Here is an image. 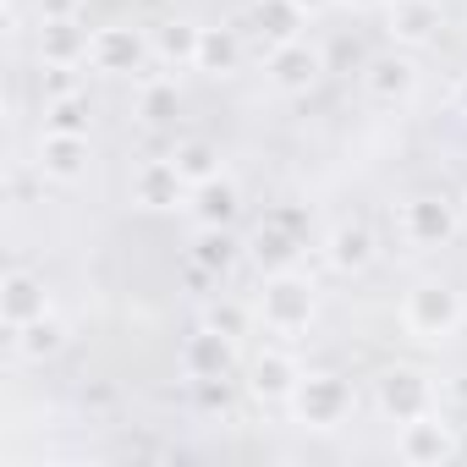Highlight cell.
I'll return each instance as SVG.
<instances>
[{
  "instance_id": "cell-17",
  "label": "cell",
  "mask_w": 467,
  "mask_h": 467,
  "mask_svg": "<svg viewBox=\"0 0 467 467\" xmlns=\"http://www.w3.org/2000/svg\"><path fill=\"white\" fill-rule=\"evenodd\" d=\"M248 28H254V39L265 50L292 45V39H303V6H297V0H254V6H248Z\"/></svg>"
},
{
  "instance_id": "cell-1",
  "label": "cell",
  "mask_w": 467,
  "mask_h": 467,
  "mask_svg": "<svg viewBox=\"0 0 467 467\" xmlns=\"http://www.w3.org/2000/svg\"><path fill=\"white\" fill-rule=\"evenodd\" d=\"M319 314V297H314V281L297 275V270H275L265 275L259 297H254V319L270 330V336H303Z\"/></svg>"
},
{
  "instance_id": "cell-5",
  "label": "cell",
  "mask_w": 467,
  "mask_h": 467,
  "mask_svg": "<svg viewBox=\"0 0 467 467\" xmlns=\"http://www.w3.org/2000/svg\"><path fill=\"white\" fill-rule=\"evenodd\" d=\"M154 61V39L132 23H105L88 34V67L105 78H132Z\"/></svg>"
},
{
  "instance_id": "cell-10",
  "label": "cell",
  "mask_w": 467,
  "mask_h": 467,
  "mask_svg": "<svg viewBox=\"0 0 467 467\" xmlns=\"http://www.w3.org/2000/svg\"><path fill=\"white\" fill-rule=\"evenodd\" d=\"M379 412L390 418V423H412V418H423V412H434V385H429V374H418V368H390V374H379Z\"/></svg>"
},
{
  "instance_id": "cell-3",
  "label": "cell",
  "mask_w": 467,
  "mask_h": 467,
  "mask_svg": "<svg viewBox=\"0 0 467 467\" xmlns=\"http://www.w3.org/2000/svg\"><path fill=\"white\" fill-rule=\"evenodd\" d=\"M456 225H462V209L440 192H412L396 209V237L407 248H445L456 237Z\"/></svg>"
},
{
  "instance_id": "cell-32",
  "label": "cell",
  "mask_w": 467,
  "mask_h": 467,
  "mask_svg": "<svg viewBox=\"0 0 467 467\" xmlns=\"http://www.w3.org/2000/svg\"><path fill=\"white\" fill-rule=\"evenodd\" d=\"M456 105H462V116H467V78L456 83Z\"/></svg>"
},
{
  "instance_id": "cell-4",
  "label": "cell",
  "mask_w": 467,
  "mask_h": 467,
  "mask_svg": "<svg viewBox=\"0 0 467 467\" xmlns=\"http://www.w3.org/2000/svg\"><path fill=\"white\" fill-rule=\"evenodd\" d=\"M248 254H254V265H259L265 275L297 270V259L308 254V220H303L297 209H270V214L259 220V231H254Z\"/></svg>"
},
{
  "instance_id": "cell-25",
  "label": "cell",
  "mask_w": 467,
  "mask_h": 467,
  "mask_svg": "<svg viewBox=\"0 0 467 467\" xmlns=\"http://www.w3.org/2000/svg\"><path fill=\"white\" fill-rule=\"evenodd\" d=\"M176 110H182V94H176L171 78H143L138 83V121L143 127H171Z\"/></svg>"
},
{
  "instance_id": "cell-7",
  "label": "cell",
  "mask_w": 467,
  "mask_h": 467,
  "mask_svg": "<svg viewBox=\"0 0 467 467\" xmlns=\"http://www.w3.org/2000/svg\"><path fill=\"white\" fill-rule=\"evenodd\" d=\"M396 456L407 467H440V462H456V423L440 418V412H423L412 423H401L396 434Z\"/></svg>"
},
{
  "instance_id": "cell-21",
  "label": "cell",
  "mask_w": 467,
  "mask_h": 467,
  "mask_svg": "<svg viewBox=\"0 0 467 467\" xmlns=\"http://www.w3.org/2000/svg\"><path fill=\"white\" fill-rule=\"evenodd\" d=\"M192 67L209 72V78H231V72L243 67V34H237V28H203Z\"/></svg>"
},
{
  "instance_id": "cell-9",
  "label": "cell",
  "mask_w": 467,
  "mask_h": 467,
  "mask_svg": "<svg viewBox=\"0 0 467 467\" xmlns=\"http://www.w3.org/2000/svg\"><path fill=\"white\" fill-rule=\"evenodd\" d=\"M440 28H445V6H440V0H385V34L401 50L434 45Z\"/></svg>"
},
{
  "instance_id": "cell-34",
  "label": "cell",
  "mask_w": 467,
  "mask_h": 467,
  "mask_svg": "<svg viewBox=\"0 0 467 467\" xmlns=\"http://www.w3.org/2000/svg\"><path fill=\"white\" fill-rule=\"evenodd\" d=\"M462 214H467V203H462Z\"/></svg>"
},
{
  "instance_id": "cell-2",
  "label": "cell",
  "mask_w": 467,
  "mask_h": 467,
  "mask_svg": "<svg viewBox=\"0 0 467 467\" xmlns=\"http://www.w3.org/2000/svg\"><path fill=\"white\" fill-rule=\"evenodd\" d=\"M462 319H467V303L445 281H418L401 303V330L412 341H451L462 330Z\"/></svg>"
},
{
  "instance_id": "cell-20",
  "label": "cell",
  "mask_w": 467,
  "mask_h": 467,
  "mask_svg": "<svg viewBox=\"0 0 467 467\" xmlns=\"http://www.w3.org/2000/svg\"><path fill=\"white\" fill-rule=\"evenodd\" d=\"M187 209H192L198 225H231V220H237V209H243V198H237V187H231L225 176H214V182H198L192 187Z\"/></svg>"
},
{
  "instance_id": "cell-11",
  "label": "cell",
  "mask_w": 467,
  "mask_h": 467,
  "mask_svg": "<svg viewBox=\"0 0 467 467\" xmlns=\"http://www.w3.org/2000/svg\"><path fill=\"white\" fill-rule=\"evenodd\" d=\"M265 72L281 94H308L319 78H325V50H314L308 39H292V45H275L265 56Z\"/></svg>"
},
{
  "instance_id": "cell-16",
  "label": "cell",
  "mask_w": 467,
  "mask_h": 467,
  "mask_svg": "<svg viewBox=\"0 0 467 467\" xmlns=\"http://www.w3.org/2000/svg\"><path fill=\"white\" fill-rule=\"evenodd\" d=\"M374 231L368 225H358V220H347V225H336L330 237H325V265L336 270V275H363L368 265H374Z\"/></svg>"
},
{
  "instance_id": "cell-19",
  "label": "cell",
  "mask_w": 467,
  "mask_h": 467,
  "mask_svg": "<svg viewBox=\"0 0 467 467\" xmlns=\"http://www.w3.org/2000/svg\"><path fill=\"white\" fill-rule=\"evenodd\" d=\"M39 61H45V67H88V28H83L78 17L45 23V34H39Z\"/></svg>"
},
{
  "instance_id": "cell-24",
  "label": "cell",
  "mask_w": 467,
  "mask_h": 467,
  "mask_svg": "<svg viewBox=\"0 0 467 467\" xmlns=\"http://www.w3.org/2000/svg\"><path fill=\"white\" fill-rule=\"evenodd\" d=\"M198 39H203L198 23H165V28H154V61L160 67H192L198 61Z\"/></svg>"
},
{
  "instance_id": "cell-33",
  "label": "cell",
  "mask_w": 467,
  "mask_h": 467,
  "mask_svg": "<svg viewBox=\"0 0 467 467\" xmlns=\"http://www.w3.org/2000/svg\"><path fill=\"white\" fill-rule=\"evenodd\" d=\"M347 6H385V0H347Z\"/></svg>"
},
{
  "instance_id": "cell-23",
  "label": "cell",
  "mask_w": 467,
  "mask_h": 467,
  "mask_svg": "<svg viewBox=\"0 0 467 467\" xmlns=\"http://www.w3.org/2000/svg\"><path fill=\"white\" fill-rule=\"evenodd\" d=\"M192 265L203 275H225L231 265H237V237H231V225H198L192 237Z\"/></svg>"
},
{
  "instance_id": "cell-30",
  "label": "cell",
  "mask_w": 467,
  "mask_h": 467,
  "mask_svg": "<svg viewBox=\"0 0 467 467\" xmlns=\"http://www.w3.org/2000/svg\"><path fill=\"white\" fill-rule=\"evenodd\" d=\"M456 462H467V423H456Z\"/></svg>"
},
{
  "instance_id": "cell-29",
  "label": "cell",
  "mask_w": 467,
  "mask_h": 467,
  "mask_svg": "<svg viewBox=\"0 0 467 467\" xmlns=\"http://www.w3.org/2000/svg\"><path fill=\"white\" fill-rule=\"evenodd\" d=\"M45 23H61V17H78V0H39Z\"/></svg>"
},
{
  "instance_id": "cell-13",
  "label": "cell",
  "mask_w": 467,
  "mask_h": 467,
  "mask_svg": "<svg viewBox=\"0 0 467 467\" xmlns=\"http://www.w3.org/2000/svg\"><path fill=\"white\" fill-rule=\"evenodd\" d=\"M39 314H50L45 281L28 275V270H12L6 281H0V325H6V330H23V325H34Z\"/></svg>"
},
{
  "instance_id": "cell-6",
  "label": "cell",
  "mask_w": 467,
  "mask_h": 467,
  "mask_svg": "<svg viewBox=\"0 0 467 467\" xmlns=\"http://www.w3.org/2000/svg\"><path fill=\"white\" fill-rule=\"evenodd\" d=\"M292 418L303 423V429H336V423H347V412H352V385L341 379V374H303L297 379V390H292Z\"/></svg>"
},
{
  "instance_id": "cell-18",
  "label": "cell",
  "mask_w": 467,
  "mask_h": 467,
  "mask_svg": "<svg viewBox=\"0 0 467 467\" xmlns=\"http://www.w3.org/2000/svg\"><path fill=\"white\" fill-rule=\"evenodd\" d=\"M39 171L50 182H78L88 171V132H45L39 138Z\"/></svg>"
},
{
  "instance_id": "cell-22",
  "label": "cell",
  "mask_w": 467,
  "mask_h": 467,
  "mask_svg": "<svg viewBox=\"0 0 467 467\" xmlns=\"http://www.w3.org/2000/svg\"><path fill=\"white\" fill-rule=\"evenodd\" d=\"M61 347H67V325H61L56 314H39L34 325L12 330V352L28 358V363H45V358H56Z\"/></svg>"
},
{
  "instance_id": "cell-15",
  "label": "cell",
  "mask_w": 467,
  "mask_h": 467,
  "mask_svg": "<svg viewBox=\"0 0 467 467\" xmlns=\"http://www.w3.org/2000/svg\"><path fill=\"white\" fill-rule=\"evenodd\" d=\"M363 88H368V99H379V105H407V99L418 94V67H412V56L396 50V56L368 61Z\"/></svg>"
},
{
  "instance_id": "cell-8",
  "label": "cell",
  "mask_w": 467,
  "mask_h": 467,
  "mask_svg": "<svg viewBox=\"0 0 467 467\" xmlns=\"http://www.w3.org/2000/svg\"><path fill=\"white\" fill-rule=\"evenodd\" d=\"M231 368H237V336H225L214 325L192 330L187 347H182V374L192 385H209V379H231Z\"/></svg>"
},
{
  "instance_id": "cell-12",
  "label": "cell",
  "mask_w": 467,
  "mask_h": 467,
  "mask_svg": "<svg viewBox=\"0 0 467 467\" xmlns=\"http://www.w3.org/2000/svg\"><path fill=\"white\" fill-rule=\"evenodd\" d=\"M187 198H192V187H187V176L171 165V154H165V160H143V165L132 171V203H138V209H187Z\"/></svg>"
},
{
  "instance_id": "cell-27",
  "label": "cell",
  "mask_w": 467,
  "mask_h": 467,
  "mask_svg": "<svg viewBox=\"0 0 467 467\" xmlns=\"http://www.w3.org/2000/svg\"><path fill=\"white\" fill-rule=\"evenodd\" d=\"M45 132H88V99L72 88V94H56L45 105Z\"/></svg>"
},
{
  "instance_id": "cell-31",
  "label": "cell",
  "mask_w": 467,
  "mask_h": 467,
  "mask_svg": "<svg viewBox=\"0 0 467 467\" xmlns=\"http://www.w3.org/2000/svg\"><path fill=\"white\" fill-rule=\"evenodd\" d=\"M297 6H303V17H314V12H325V6H330V0H297Z\"/></svg>"
},
{
  "instance_id": "cell-14",
  "label": "cell",
  "mask_w": 467,
  "mask_h": 467,
  "mask_svg": "<svg viewBox=\"0 0 467 467\" xmlns=\"http://www.w3.org/2000/svg\"><path fill=\"white\" fill-rule=\"evenodd\" d=\"M297 379H303V368H297V358H292L286 347H265V352L254 358V368H248V390H254L259 401H292Z\"/></svg>"
},
{
  "instance_id": "cell-28",
  "label": "cell",
  "mask_w": 467,
  "mask_h": 467,
  "mask_svg": "<svg viewBox=\"0 0 467 467\" xmlns=\"http://www.w3.org/2000/svg\"><path fill=\"white\" fill-rule=\"evenodd\" d=\"M209 325L243 341V330H248V308H237V303H214V308H209Z\"/></svg>"
},
{
  "instance_id": "cell-26",
  "label": "cell",
  "mask_w": 467,
  "mask_h": 467,
  "mask_svg": "<svg viewBox=\"0 0 467 467\" xmlns=\"http://www.w3.org/2000/svg\"><path fill=\"white\" fill-rule=\"evenodd\" d=\"M171 165L187 176V187H198V182H214L220 176V149L203 143V138H192V143H176L171 149Z\"/></svg>"
}]
</instances>
